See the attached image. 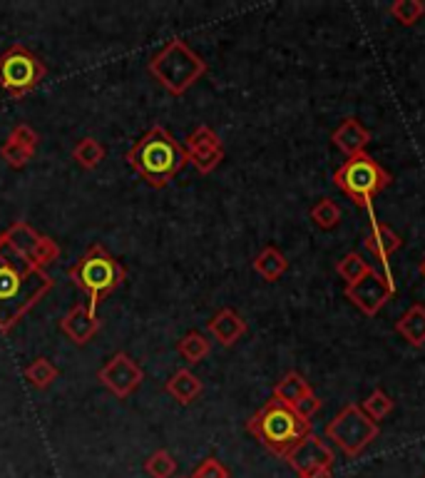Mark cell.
<instances>
[{
  "instance_id": "6da1fadb",
  "label": "cell",
  "mask_w": 425,
  "mask_h": 478,
  "mask_svg": "<svg viewBox=\"0 0 425 478\" xmlns=\"http://www.w3.org/2000/svg\"><path fill=\"white\" fill-rule=\"evenodd\" d=\"M52 287L50 271L18 257L0 234V334H11Z\"/></svg>"
},
{
  "instance_id": "7a4b0ae2",
  "label": "cell",
  "mask_w": 425,
  "mask_h": 478,
  "mask_svg": "<svg viewBox=\"0 0 425 478\" xmlns=\"http://www.w3.org/2000/svg\"><path fill=\"white\" fill-rule=\"evenodd\" d=\"M127 165L149 188L162 189L189 165L187 150L165 125H155L127 150Z\"/></svg>"
},
{
  "instance_id": "3957f363",
  "label": "cell",
  "mask_w": 425,
  "mask_h": 478,
  "mask_svg": "<svg viewBox=\"0 0 425 478\" xmlns=\"http://www.w3.org/2000/svg\"><path fill=\"white\" fill-rule=\"evenodd\" d=\"M247 431L279 458L289 456L303 438L313 434L312 421L301 418L291 406L281 404L274 396L247 421Z\"/></svg>"
},
{
  "instance_id": "277c9868",
  "label": "cell",
  "mask_w": 425,
  "mask_h": 478,
  "mask_svg": "<svg viewBox=\"0 0 425 478\" xmlns=\"http://www.w3.org/2000/svg\"><path fill=\"white\" fill-rule=\"evenodd\" d=\"M68 277L77 290L87 297V309L93 314L100 312V304L120 290L127 280L125 264L114 260L103 244H90L80 260L68 270Z\"/></svg>"
},
{
  "instance_id": "5b68a950",
  "label": "cell",
  "mask_w": 425,
  "mask_h": 478,
  "mask_svg": "<svg viewBox=\"0 0 425 478\" xmlns=\"http://www.w3.org/2000/svg\"><path fill=\"white\" fill-rule=\"evenodd\" d=\"M147 70L169 95H185L189 87L207 75V60L189 48L182 38H172L155 58L147 63Z\"/></svg>"
},
{
  "instance_id": "8992f818",
  "label": "cell",
  "mask_w": 425,
  "mask_h": 478,
  "mask_svg": "<svg viewBox=\"0 0 425 478\" xmlns=\"http://www.w3.org/2000/svg\"><path fill=\"white\" fill-rule=\"evenodd\" d=\"M393 182L391 172L375 162L371 155L348 157L336 172H333V185L341 189L346 198L356 202L358 207L371 209L374 199Z\"/></svg>"
},
{
  "instance_id": "52a82bcc",
  "label": "cell",
  "mask_w": 425,
  "mask_h": 478,
  "mask_svg": "<svg viewBox=\"0 0 425 478\" xmlns=\"http://www.w3.org/2000/svg\"><path fill=\"white\" fill-rule=\"evenodd\" d=\"M48 78V65L21 42L0 52V87L11 95L13 100H23Z\"/></svg>"
},
{
  "instance_id": "ba28073f",
  "label": "cell",
  "mask_w": 425,
  "mask_h": 478,
  "mask_svg": "<svg viewBox=\"0 0 425 478\" xmlns=\"http://www.w3.org/2000/svg\"><path fill=\"white\" fill-rule=\"evenodd\" d=\"M378 424L363 411L361 404L343 406L339 414L326 424V438L341 448L346 456H361L366 448L378 438Z\"/></svg>"
},
{
  "instance_id": "9c48e42d",
  "label": "cell",
  "mask_w": 425,
  "mask_h": 478,
  "mask_svg": "<svg viewBox=\"0 0 425 478\" xmlns=\"http://www.w3.org/2000/svg\"><path fill=\"white\" fill-rule=\"evenodd\" d=\"M3 239L11 244V250L23 257L25 262H31L32 267L45 270L52 267L55 262L60 260V247L58 242L48 234H41L38 229L28 225L25 219H15L11 227L3 232Z\"/></svg>"
},
{
  "instance_id": "30bf717a",
  "label": "cell",
  "mask_w": 425,
  "mask_h": 478,
  "mask_svg": "<svg viewBox=\"0 0 425 478\" xmlns=\"http://www.w3.org/2000/svg\"><path fill=\"white\" fill-rule=\"evenodd\" d=\"M395 284L391 277H385L384 271L371 270L366 277L346 287V299L358 307L366 317H375L384 309L388 299H393Z\"/></svg>"
},
{
  "instance_id": "8fae6325",
  "label": "cell",
  "mask_w": 425,
  "mask_h": 478,
  "mask_svg": "<svg viewBox=\"0 0 425 478\" xmlns=\"http://www.w3.org/2000/svg\"><path fill=\"white\" fill-rule=\"evenodd\" d=\"M97 379L110 394H114L117 399H127L145 381V372L130 354L120 352L114 354L113 359H107V364L97 372Z\"/></svg>"
},
{
  "instance_id": "7c38bea8",
  "label": "cell",
  "mask_w": 425,
  "mask_h": 478,
  "mask_svg": "<svg viewBox=\"0 0 425 478\" xmlns=\"http://www.w3.org/2000/svg\"><path fill=\"white\" fill-rule=\"evenodd\" d=\"M185 150H187L189 165L194 167L199 175L214 172L224 160V145L209 125L194 127L185 140Z\"/></svg>"
},
{
  "instance_id": "4fadbf2b",
  "label": "cell",
  "mask_w": 425,
  "mask_h": 478,
  "mask_svg": "<svg viewBox=\"0 0 425 478\" xmlns=\"http://www.w3.org/2000/svg\"><path fill=\"white\" fill-rule=\"evenodd\" d=\"M284 461H286V464H289V466L301 476V473H306V471H312V468L319 466L333 468L336 456H333V448L329 446L323 438H319L316 434H309V437L303 438L299 446L294 448Z\"/></svg>"
},
{
  "instance_id": "5bb4252c",
  "label": "cell",
  "mask_w": 425,
  "mask_h": 478,
  "mask_svg": "<svg viewBox=\"0 0 425 478\" xmlns=\"http://www.w3.org/2000/svg\"><path fill=\"white\" fill-rule=\"evenodd\" d=\"M103 329V319L87 309V304L77 302L73 304L68 314L60 319V332L77 346L90 344L97 336V332Z\"/></svg>"
},
{
  "instance_id": "9a60e30c",
  "label": "cell",
  "mask_w": 425,
  "mask_h": 478,
  "mask_svg": "<svg viewBox=\"0 0 425 478\" xmlns=\"http://www.w3.org/2000/svg\"><path fill=\"white\" fill-rule=\"evenodd\" d=\"M331 142L346 157L363 155L366 147L371 145V130L363 125L358 117H346L341 125L333 130Z\"/></svg>"
},
{
  "instance_id": "2e32d148",
  "label": "cell",
  "mask_w": 425,
  "mask_h": 478,
  "mask_svg": "<svg viewBox=\"0 0 425 478\" xmlns=\"http://www.w3.org/2000/svg\"><path fill=\"white\" fill-rule=\"evenodd\" d=\"M207 332L212 334V339H217L222 346H234V344L247 334V322L244 317L234 309H219L212 319L207 322Z\"/></svg>"
},
{
  "instance_id": "e0dca14e",
  "label": "cell",
  "mask_w": 425,
  "mask_h": 478,
  "mask_svg": "<svg viewBox=\"0 0 425 478\" xmlns=\"http://www.w3.org/2000/svg\"><path fill=\"white\" fill-rule=\"evenodd\" d=\"M401 247H403V239L398 237L388 225L378 222V219L371 222V229H368L366 237H363V250L371 252L375 260L381 262H388V257H393Z\"/></svg>"
},
{
  "instance_id": "ac0fdd59",
  "label": "cell",
  "mask_w": 425,
  "mask_h": 478,
  "mask_svg": "<svg viewBox=\"0 0 425 478\" xmlns=\"http://www.w3.org/2000/svg\"><path fill=\"white\" fill-rule=\"evenodd\" d=\"M165 391L175 399L176 404L189 406L202 396L204 384H202V379L192 369H179V372H175V374L167 379Z\"/></svg>"
},
{
  "instance_id": "d6986e66",
  "label": "cell",
  "mask_w": 425,
  "mask_h": 478,
  "mask_svg": "<svg viewBox=\"0 0 425 478\" xmlns=\"http://www.w3.org/2000/svg\"><path fill=\"white\" fill-rule=\"evenodd\" d=\"M395 332L403 336L405 342L415 346V349H420L425 346V307L423 304H413V307H408L403 314H401V319L395 322Z\"/></svg>"
},
{
  "instance_id": "ffe728a7",
  "label": "cell",
  "mask_w": 425,
  "mask_h": 478,
  "mask_svg": "<svg viewBox=\"0 0 425 478\" xmlns=\"http://www.w3.org/2000/svg\"><path fill=\"white\" fill-rule=\"evenodd\" d=\"M251 267H254V271L259 274L261 280L267 281H279L284 274H286V270H289V260H286V254L279 250V247H264V250L254 257V262H251Z\"/></svg>"
},
{
  "instance_id": "44dd1931",
  "label": "cell",
  "mask_w": 425,
  "mask_h": 478,
  "mask_svg": "<svg viewBox=\"0 0 425 478\" xmlns=\"http://www.w3.org/2000/svg\"><path fill=\"white\" fill-rule=\"evenodd\" d=\"M313 394V386L309 384V379H303V376L299 374V372H289V374H284L274 384V399H279L281 404L286 406H294L299 399H303V396Z\"/></svg>"
},
{
  "instance_id": "7402d4cb",
  "label": "cell",
  "mask_w": 425,
  "mask_h": 478,
  "mask_svg": "<svg viewBox=\"0 0 425 478\" xmlns=\"http://www.w3.org/2000/svg\"><path fill=\"white\" fill-rule=\"evenodd\" d=\"M176 352L179 356L187 362L189 366L199 364V362H204L212 352V339H207V334L202 332H187L179 344H176Z\"/></svg>"
},
{
  "instance_id": "603a6c76",
  "label": "cell",
  "mask_w": 425,
  "mask_h": 478,
  "mask_svg": "<svg viewBox=\"0 0 425 478\" xmlns=\"http://www.w3.org/2000/svg\"><path fill=\"white\" fill-rule=\"evenodd\" d=\"M58 366L52 364L50 359H35L31 364L23 369V376H25V381L32 386V389H38V391H45V389H50L55 384V379H58Z\"/></svg>"
},
{
  "instance_id": "cb8c5ba5",
  "label": "cell",
  "mask_w": 425,
  "mask_h": 478,
  "mask_svg": "<svg viewBox=\"0 0 425 478\" xmlns=\"http://www.w3.org/2000/svg\"><path fill=\"white\" fill-rule=\"evenodd\" d=\"M107 155V150L100 140H95V137H83L77 145L73 147V160L77 162V167H83V170H95V167L100 165Z\"/></svg>"
},
{
  "instance_id": "d4e9b609",
  "label": "cell",
  "mask_w": 425,
  "mask_h": 478,
  "mask_svg": "<svg viewBox=\"0 0 425 478\" xmlns=\"http://www.w3.org/2000/svg\"><path fill=\"white\" fill-rule=\"evenodd\" d=\"M371 270H374V267L363 260L358 252H348V254H346V257H341V260H339V264H336V271H339V277L346 281V287L356 284V281L361 280V277H366V274H368Z\"/></svg>"
},
{
  "instance_id": "484cf974",
  "label": "cell",
  "mask_w": 425,
  "mask_h": 478,
  "mask_svg": "<svg viewBox=\"0 0 425 478\" xmlns=\"http://www.w3.org/2000/svg\"><path fill=\"white\" fill-rule=\"evenodd\" d=\"M309 217L313 219V225H316V227L326 229V232H329V229H336L339 225H341L343 215H341V207H339L333 199L323 198L313 205L312 212H309Z\"/></svg>"
},
{
  "instance_id": "4316f807",
  "label": "cell",
  "mask_w": 425,
  "mask_h": 478,
  "mask_svg": "<svg viewBox=\"0 0 425 478\" xmlns=\"http://www.w3.org/2000/svg\"><path fill=\"white\" fill-rule=\"evenodd\" d=\"M361 409L368 414V418H374L375 424H381L385 416L391 414V411L395 409V401L391 399V396L385 394L384 389H374L371 394L363 399Z\"/></svg>"
},
{
  "instance_id": "83f0119b",
  "label": "cell",
  "mask_w": 425,
  "mask_h": 478,
  "mask_svg": "<svg viewBox=\"0 0 425 478\" xmlns=\"http://www.w3.org/2000/svg\"><path fill=\"white\" fill-rule=\"evenodd\" d=\"M145 471L149 478H172L176 473V461L167 448H157L145 461Z\"/></svg>"
},
{
  "instance_id": "f1b7e54d",
  "label": "cell",
  "mask_w": 425,
  "mask_h": 478,
  "mask_svg": "<svg viewBox=\"0 0 425 478\" xmlns=\"http://www.w3.org/2000/svg\"><path fill=\"white\" fill-rule=\"evenodd\" d=\"M388 13L401 25H415L425 15V3H420V0H395V3H391Z\"/></svg>"
},
{
  "instance_id": "f546056e",
  "label": "cell",
  "mask_w": 425,
  "mask_h": 478,
  "mask_svg": "<svg viewBox=\"0 0 425 478\" xmlns=\"http://www.w3.org/2000/svg\"><path fill=\"white\" fill-rule=\"evenodd\" d=\"M0 157L13 167V170H23V167L31 162L35 152L32 150H25L18 142H13V140H5L3 145H0Z\"/></svg>"
},
{
  "instance_id": "4dcf8cb0",
  "label": "cell",
  "mask_w": 425,
  "mask_h": 478,
  "mask_svg": "<svg viewBox=\"0 0 425 478\" xmlns=\"http://www.w3.org/2000/svg\"><path fill=\"white\" fill-rule=\"evenodd\" d=\"M192 478H231V473H229V468L219 458L209 456L192 471Z\"/></svg>"
},
{
  "instance_id": "1f68e13d",
  "label": "cell",
  "mask_w": 425,
  "mask_h": 478,
  "mask_svg": "<svg viewBox=\"0 0 425 478\" xmlns=\"http://www.w3.org/2000/svg\"><path fill=\"white\" fill-rule=\"evenodd\" d=\"M8 140L18 142V145L25 147V150H32V152H35V150H38V145H41V135H38V133H35L31 125H25V123L13 127Z\"/></svg>"
},
{
  "instance_id": "d6a6232c",
  "label": "cell",
  "mask_w": 425,
  "mask_h": 478,
  "mask_svg": "<svg viewBox=\"0 0 425 478\" xmlns=\"http://www.w3.org/2000/svg\"><path fill=\"white\" fill-rule=\"evenodd\" d=\"M296 414L301 416V418H306V421H312L313 416L319 414L321 411V399L316 394H309V396H303V399H299L296 404L291 406Z\"/></svg>"
},
{
  "instance_id": "836d02e7",
  "label": "cell",
  "mask_w": 425,
  "mask_h": 478,
  "mask_svg": "<svg viewBox=\"0 0 425 478\" xmlns=\"http://www.w3.org/2000/svg\"><path fill=\"white\" fill-rule=\"evenodd\" d=\"M299 478H333L331 466H319L312 468V471H306V473H301Z\"/></svg>"
},
{
  "instance_id": "e575fe53",
  "label": "cell",
  "mask_w": 425,
  "mask_h": 478,
  "mask_svg": "<svg viewBox=\"0 0 425 478\" xmlns=\"http://www.w3.org/2000/svg\"><path fill=\"white\" fill-rule=\"evenodd\" d=\"M418 271H420V277H423V280H425V257H423V260H420V264H418Z\"/></svg>"
},
{
  "instance_id": "d590c367",
  "label": "cell",
  "mask_w": 425,
  "mask_h": 478,
  "mask_svg": "<svg viewBox=\"0 0 425 478\" xmlns=\"http://www.w3.org/2000/svg\"><path fill=\"white\" fill-rule=\"evenodd\" d=\"M179 478H192V476H179Z\"/></svg>"
}]
</instances>
